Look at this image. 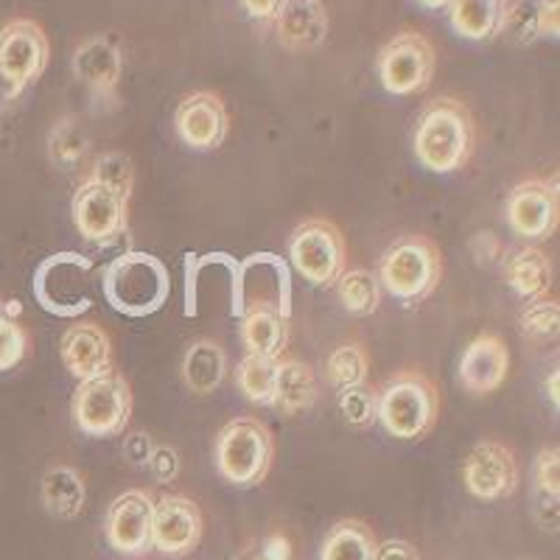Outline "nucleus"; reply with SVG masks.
Listing matches in <instances>:
<instances>
[{
    "label": "nucleus",
    "instance_id": "obj_17",
    "mask_svg": "<svg viewBox=\"0 0 560 560\" xmlns=\"http://www.w3.org/2000/svg\"><path fill=\"white\" fill-rule=\"evenodd\" d=\"M73 77L96 102H118L124 79V48L113 34H90L73 51Z\"/></svg>",
    "mask_w": 560,
    "mask_h": 560
},
{
    "label": "nucleus",
    "instance_id": "obj_35",
    "mask_svg": "<svg viewBox=\"0 0 560 560\" xmlns=\"http://www.w3.org/2000/svg\"><path fill=\"white\" fill-rule=\"evenodd\" d=\"M28 348H32V339L26 328L0 308V373L18 368L26 359Z\"/></svg>",
    "mask_w": 560,
    "mask_h": 560
},
{
    "label": "nucleus",
    "instance_id": "obj_25",
    "mask_svg": "<svg viewBox=\"0 0 560 560\" xmlns=\"http://www.w3.org/2000/svg\"><path fill=\"white\" fill-rule=\"evenodd\" d=\"M448 23L463 39L490 43L504 28L508 0H452L448 3Z\"/></svg>",
    "mask_w": 560,
    "mask_h": 560
},
{
    "label": "nucleus",
    "instance_id": "obj_21",
    "mask_svg": "<svg viewBox=\"0 0 560 560\" xmlns=\"http://www.w3.org/2000/svg\"><path fill=\"white\" fill-rule=\"evenodd\" d=\"M242 342L253 357L280 359L289 348V312L272 300H249L242 312Z\"/></svg>",
    "mask_w": 560,
    "mask_h": 560
},
{
    "label": "nucleus",
    "instance_id": "obj_27",
    "mask_svg": "<svg viewBox=\"0 0 560 560\" xmlns=\"http://www.w3.org/2000/svg\"><path fill=\"white\" fill-rule=\"evenodd\" d=\"M376 533L362 518H342L325 535L319 560H376Z\"/></svg>",
    "mask_w": 560,
    "mask_h": 560
},
{
    "label": "nucleus",
    "instance_id": "obj_41",
    "mask_svg": "<svg viewBox=\"0 0 560 560\" xmlns=\"http://www.w3.org/2000/svg\"><path fill=\"white\" fill-rule=\"evenodd\" d=\"M238 3H242L244 12L253 20H258V23H272V18L278 14L283 0H238Z\"/></svg>",
    "mask_w": 560,
    "mask_h": 560
},
{
    "label": "nucleus",
    "instance_id": "obj_8",
    "mask_svg": "<svg viewBox=\"0 0 560 560\" xmlns=\"http://www.w3.org/2000/svg\"><path fill=\"white\" fill-rule=\"evenodd\" d=\"M289 261L312 287H334L348 267V244L339 224L323 217L300 222L289 236Z\"/></svg>",
    "mask_w": 560,
    "mask_h": 560
},
{
    "label": "nucleus",
    "instance_id": "obj_26",
    "mask_svg": "<svg viewBox=\"0 0 560 560\" xmlns=\"http://www.w3.org/2000/svg\"><path fill=\"white\" fill-rule=\"evenodd\" d=\"M228 376V353L217 339L199 337L188 345L183 357V382L194 395H210L222 387Z\"/></svg>",
    "mask_w": 560,
    "mask_h": 560
},
{
    "label": "nucleus",
    "instance_id": "obj_3",
    "mask_svg": "<svg viewBox=\"0 0 560 560\" xmlns=\"http://www.w3.org/2000/svg\"><path fill=\"white\" fill-rule=\"evenodd\" d=\"M102 294L124 317H152L172 298V275L158 255L132 249L104 267Z\"/></svg>",
    "mask_w": 560,
    "mask_h": 560
},
{
    "label": "nucleus",
    "instance_id": "obj_37",
    "mask_svg": "<svg viewBox=\"0 0 560 560\" xmlns=\"http://www.w3.org/2000/svg\"><path fill=\"white\" fill-rule=\"evenodd\" d=\"M535 490L541 493L547 502L558 504V493H560V463H558V448H541L538 457H535Z\"/></svg>",
    "mask_w": 560,
    "mask_h": 560
},
{
    "label": "nucleus",
    "instance_id": "obj_29",
    "mask_svg": "<svg viewBox=\"0 0 560 560\" xmlns=\"http://www.w3.org/2000/svg\"><path fill=\"white\" fill-rule=\"evenodd\" d=\"M337 289V298L342 303V308L348 314H357V317H370V314L378 312V303H382V283L373 272L368 269H345L339 275V280L334 283Z\"/></svg>",
    "mask_w": 560,
    "mask_h": 560
},
{
    "label": "nucleus",
    "instance_id": "obj_45",
    "mask_svg": "<svg viewBox=\"0 0 560 560\" xmlns=\"http://www.w3.org/2000/svg\"><path fill=\"white\" fill-rule=\"evenodd\" d=\"M255 560H264V558H255Z\"/></svg>",
    "mask_w": 560,
    "mask_h": 560
},
{
    "label": "nucleus",
    "instance_id": "obj_6",
    "mask_svg": "<svg viewBox=\"0 0 560 560\" xmlns=\"http://www.w3.org/2000/svg\"><path fill=\"white\" fill-rule=\"evenodd\" d=\"M132 387L127 376L109 368L102 376L79 382L70 398V415L88 438H118L132 420Z\"/></svg>",
    "mask_w": 560,
    "mask_h": 560
},
{
    "label": "nucleus",
    "instance_id": "obj_24",
    "mask_svg": "<svg viewBox=\"0 0 560 560\" xmlns=\"http://www.w3.org/2000/svg\"><path fill=\"white\" fill-rule=\"evenodd\" d=\"M552 278L555 269L549 255L541 247H535V244L510 253V258L504 261V283L522 300L549 298Z\"/></svg>",
    "mask_w": 560,
    "mask_h": 560
},
{
    "label": "nucleus",
    "instance_id": "obj_42",
    "mask_svg": "<svg viewBox=\"0 0 560 560\" xmlns=\"http://www.w3.org/2000/svg\"><path fill=\"white\" fill-rule=\"evenodd\" d=\"M258 558L264 560H292V547H289V538L287 535L280 533H272L264 541L261 552H258Z\"/></svg>",
    "mask_w": 560,
    "mask_h": 560
},
{
    "label": "nucleus",
    "instance_id": "obj_40",
    "mask_svg": "<svg viewBox=\"0 0 560 560\" xmlns=\"http://www.w3.org/2000/svg\"><path fill=\"white\" fill-rule=\"evenodd\" d=\"M376 560H420L418 549L401 538H389V541L378 544Z\"/></svg>",
    "mask_w": 560,
    "mask_h": 560
},
{
    "label": "nucleus",
    "instance_id": "obj_18",
    "mask_svg": "<svg viewBox=\"0 0 560 560\" xmlns=\"http://www.w3.org/2000/svg\"><path fill=\"white\" fill-rule=\"evenodd\" d=\"M510 373V348L499 334L482 331L465 345L463 357H459V384L465 393L482 395L497 393Z\"/></svg>",
    "mask_w": 560,
    "mask_h": 560
},
{
    "label": "nucleus",
    "instance_id": "obj_36",
    "mask_svg": "<svg viewBox=\"0 0 560 560\" xmlns=\"http://www.w3.org/2000/svg\"><path fill=\"white\" fill-rule=\"evenodd\" d=\"M90 177L102 179V183L115 185L118 191L129 194L132 197V185H135V166L132 158L124 152H104L102 158L93 163L90 168Z\"/></svg>",
    "mask_w": 560,
    "mask_h": 560
},
{
    "label": "nucleus",
    "instance_id": "obj_5",
    "mask_svg": "<svg viewBox=\"0 0 560 560\" xmlns=\"http://www.w3.org/2000/svg\"><path fill=\"white\" fill-rule=\"evenodd\" d=\"M217 471L236 488H255L267 479L275 457L272 429L253 415L228 420L217 434Z\"/></svg>",
    "mask_w": 560,
    "mask_h": 560
},
{
    "label": "nucleus",
    "instance_id": "obj_39",
    "mask_svg": "<svg viewBox=\"0 0 560 560\" xmlns=\"http://www.w3.org/2000/svg\"><path fill=\"white\" fill-rule=\"evenodd\" d=\"M152 452H154V443L149 434L132 432L127 440H124V457H127L132 465H140V468H147Z\"/></svg>",
    "mask_w": 560,
    "mask_h": 560
},
{
    "label": "nucleus",
    "instance_id": "obj_38",
    "mask_svg": "<svg viewBox=\"0 0 560 560\" xmlns=\"http://www.w3.org/2000/svg\"><path fill=\"white\" fill-rule=\"evenodd\" d=\"M149 471L160 485L174 482L179 474V454L172 446H154L152 457H149Z\"/></svg>",
    "mask_w": 560,
    "mask_h": 560
},
{
    "label": "nucleus",
    "instance_id": "obj_31",
    "mask_svg": "<svg viewBox=\"0 0 560 560\" xmlns=\"http://www.w3.org/2000/svg\"><path fill=\"white\" fill-rule=\"evenodd\" d=\"M275 373H278V359L253 357V353H247L236 368V384L249 404L272 407Z\"/></svg>",
    "mask_w": 560,
    "mask_h": 560
},
{
    "label": "nucleus",
    "instance_id": "obj_19",
    "mask_svg": "<svg viewBox=\"0 0 560 560\" xmlns=\"http://www.w3.org/2000/svg\"><path fill=\"white\" fill-rule=\"evenodd\" d=\"M59 357L70 376L77 382H88L113 368V339L98 323L79 319L59 339Z\"/></svg>",
    "mask_w": 560,
    "mask_h": 560
},
{
    "label": "nucleus",
    "instance_id": "obj_15",
    "mask_svg": "<svg viewBox=\"0 0 560 560\" xmlns=\"http://www.w3.org/2000/svg\"><path fill=\"white\" fill-rule=\"evenodd\" d=\"M174 129L194 152H217L230 135L228 104L213 90H194L177 104Z\"/></svg>",
    "mask_w": 560,
    "mask_h": 560
},
{
    "label": "nucleus",
    "instance_id": "obj_30",
    "mask_svg": "<svg viewBox=\"0 0 560 560\" xmlns=\"http://www.w3.org/2000/svg\"><path fill=\"white\" fill-rule=\"evenodd\" d=\"M370 376V353L362 342L348 339V342L337 345L325 359V378L331 382L334 389L353 387V384H364Z\"/></svg>",
    "mask_w": 560,
    "mask_h": 560
},
{
    "label": "nucleus",
    "instance_id": "obj_11",
    "mask_svg": "<svg viewBox=\"0 0 560 560\" xmlns=\"http://www.w3.org/2000/svg\"><path fill=\"white\" fill-rule=\"evenodd\" d=\"M129 194L118 191L115 185L90 177L77 188L70 199V213L79 236L88 242L107 244L124 236L129 228Z\"/></svg>",
    "mask_w": 560,
    "mask_h": 560
},
{
    "label": "nucleus",
    "instance_id": "obj_28",
    "mask_svg": "<svg viewBox=\"0 0 560 560\" xmlns=\"http://www.w3.org/2000/svg\"><path fill=\"white\" fill-rule=\"evenodd\" d=\"M84 479L70 465H54L43 477V504L57 518H77L84 510Z\"/></svg>",
    "mask_w": 560,
    "mask_h": 560
},
{
    "label": "nucleus",
    "instance_id": "obj_7",
    "mask_svg": "<svg viewBox=\"0 0 560 560\" xmlns=\"http://www.w3.org/2000/svg\"><path fill=\"white\" fill-rule=\"evenodd\" d=\"M93 261L79 253L48 255L34 269L32 294L54 317H79L93 308Z\"/></svg>",
    "mask_w": 560,
    "mask_h": 560
},
{
    "label": "nucleus",
    "instance_id": "obj_44",
    "mask_svg": "<svg viewBox=\"0 0 560 560\" xmlns=\"http://www.w3.org/2000/svg\"><path fill=\"white\" fill-rule=\"evenodd\" d=\"M547 389H552V393H549L552 395V407L558 409V373H552V387L547 384Z\"/></svg>",
    "mask_w": 560,
    "mask_h": 560
},
{
    "label": "nucleus",
    "instance_id": "obj_33",
    "mask_svg": "<svg viewBox=\"0 0 560 560\" xmlns=\"http://www.w3.org/2000/svg\"><path fill=\"white\" fill-rule=\"evenodd\" d=\"M84 149H88V135H84L82 121L77 118H65L62 124L51 129V140H48V154L57 166L73 168L82 160Z\"/></svg>",
    "mask_w": 560,
    "mask_h": 560
},
{
    "label": "nucleus",
    "instance_id": "obj_10",
    "mask_svg": "<svg viewBox=\"0 0 560 560\" xmlns=\"http://www.w3.org/2000/svg\"><path fill=\"white\" fill-rule=\"evenodd\" d=\"M51 43L48 34L32 18H14L0 28V82L7 96L18 98L32 88L48 68Z\"/></svg>",
    "mask_w": 560,
    "mask_h": 560
},
{
    "label": "nucleus",
    "instance_id": "obj_1",
    "mask_svg": "<svg viewBox=\"0 0 560 560\" xmlns=\"http://www.w3.org/2000/svg\"><path fill=\"white\" fill-rule=\"evenodd\" d=\"M415 158L434 174H454L468 166L477 149V121L468 104L438 96L420 109L412 132Z\"/></svg>",
    "mask_w": 560,
    "mask_h": 560
},
{
    "label": "nucleus",
    "instance_id": "obj_13",
    "mask_svg": "<svg viewBox=\"0 0 560 560\" xmlns=\"http://www.w3.org/2000/svg\"><path fill=\"white\" fill-rule=\"evenodd\" d=\"M463 482L468 493L482 502H499L516 493L518 463L513 448L499 440H482L463 463Z\"/></svg>",
    "mask_w": 560,
    "mask_h": 560
},
{
    "label": "nucleus",
    "instance_id": "obj_2",
    "mask_svg": "<svg viewBox=\"0 0 560 560\" xmlns=\"http://www.w3.org/2000/svg\"><path fill=\"white\" fill-rule=\"evenodd\" d=\"M376 420L395 440H423L438 427L443 395L423 370L401 368L376 387Z\"/></svg>",
    "mask_w": 560,
    "mask_h": 560
},
{
    "label": "nucleus",
    "instance_id": "obj_16",
    "mask_svg": "<svg viewBox=\"0 0 560 560\" xmlns=\"http://www.w3.org/2000/svg\"><path fill=\"white\" fill-rule=\"evenodd\" d=\"M152 513L154 499L149 490H124L107 510V533L109 547L124 558H143L152 552Z\"/></svg>",
    "mask_w": 560,
    "mask_h": 560
},
{
    "label": "nucleus",
    "instance_id": "obj_32",
    "mask_svg": "<svg viewBox=\"0 0 560 560\" xmlns=\"http://www.w3.org/2000/svg\"><path fill=\"white\" fill-rule=\"evenodd\" d=\"M337 407L345 423L353 429H368L376 423V387L373 384H353V387L337 389Z\"/></svg>",
    "mask_w": 560,
    "mask_h": 560
},
{
    "label": "nucleus",
    "instance_id": "obj_14",
    "mask_svg": "<svg viewBox=\"0 0 560 560\" xmlns=\"http://www.w3.org/2000/svg\"><path fill=\"white\" fill-rule=\"evenodd\" d=\"M202 510L183 493H166L154 499L152 549L166 558H185L202 541Z\"/></svg>",
    "mask_w": 560,
    "mask_h": 560
},
{
    "label": "nucleus",
    "instance_id": "obj_9",
    "mask_svg": "<svg viewBox=\"0 0 560 560\" xmlns=\"http://www.w3.org/2000/svg\"><path fill=\"white\" fill-rule=\"evenodd\" d=\"M382 88L393 96H415L432 84L438 70V51L427 34L404 28L382 45L376 59Z\"/></svg>",
    "mask_w": 560,
    "mask_h": 560
},
{
    "label": "nucleus",
    "instance_id": "obj_34",
    "mask_svg": "<svg viewBox=\"0 0 560 560\" xmlns=\"http://www.w3.org/2000/svg\"><path fill=\"white\" fill-rule=\"evenodd\" d=\"M558 325H560L558 300L552 298L529 300V306L524 308L522 314V334L529 339V342L541 345V342H549V339H555L558 337Z\"/></svg>",
    "mask_w": 560,
    "mask_h": 560
},
{
    "label": "nucleus",
    "instance_id": "obj_20",
    "mask_svg": "<svg viewBox=\"0 0 560 560\" xmlns=\"http://www.w3.org/2000/svg\"><path fill=\"white\" fill-rule=\"evenodd\" d=\"M272 26L287 51H314L328 37V9L323 0H283Z\"/></svg>",
    "mask_w": 560,
    "mask_h": 560
},
{
    "label": "nucleus",
    "instance_id": "obj_4",
    "mask_svg": "<svg viewBox=\"0 0 560 560\" xmlns=\"http://www.w3.org/2000/svg\"><path fill=\"white\" fill-rule=\"evenodd\" d=\"M446 275V261L438 242L423 233L395 238L378 261V283L404 306L427 303Z\"/></svg>",
    "mask_w": 560,
    "mask_h": 560
},
{
    "label": "nucleus",
    "instance_id": "obj_22",
    "mask_svg": "<svg viewBox=\"0 0 560 560\" xmlns=\"http://www.w3.org/2000/svg\"><path fill=\"white\" fill-rule=\"evenodd\" d=\"M314 404H317V376L312 364L283 353L275 373L272 409H278L283 418H298V415H306Z\"/></svg>",
    "mask_w": 560,
    "mask_h": 560
},
{
    "label": "nucleus",
    "instance_id": "obj_12",
    "mask_svg": "<svg viewBox=\"0 0 560 560\" xmlns=\"http://www.w3.org/2000/svg\"><path fill=\"white\" fill-rule=\"evenodd\" d=\"M504 219L522 242L541 244L555 236L560 224L558 185L544 177H527L510 188Z\"/></svg>",
    "mask_w": 560,
    "mask_h": 560
},
{
    "label": "nucleus",
    "instance_id": "obj_23",
    "mask_svg": "<svg viewBox=\"0 0 560 560\" xmlns=\"http://www.w3.org/2000/svg\"><path fill=\"white\" fill-rule=\"evenodd\" d=\"M560 0H508L502 34L516 45H529L541 37H558Z\"/></svg>",
    "mask_w": 560,
    "mask_h": 560
},
{
    "label": "nucleus",
    "instance_id": "obj_43",
    "mask_svg": "<svg viewBox=\"0 0 560 560\" xmlns=\"http://www.w3.org/2000/svg\"><path fill=\"white\" fill-rule=\"evenodd\" d=\"M418 3L423 9H434V12H438V9H446L452 0H418Z\"/></svg>",
    "mask_w": 560,
    "mask_h": 560
}]
</instances>
